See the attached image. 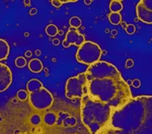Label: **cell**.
<instances>
[{
  "label": "cell",
  "instance_id": "5b68a950",
  "mask_svg": "<svg viewBox=\"0 0 152 134\" xmlns=\"http://www.w3.org/2000/svg\"><path fill=\"white\" fill-rule=\"evenodd\" d=\"M28 101L31 107L35 108L36 110L45 111L53 105L54 97L52 93L43 86L39 89L29 92Z\"/></svg>",
  "mask_w": 152,
  "mask_h": 134
},
{
  "label": "cell",
  "instance_id": "6da1fadb",
  "mask_svg": "<svg viewBox=\"0 0 152 134\" xmlns=\"http://www.w3.org/2000/svg\"><path fill=\"white\" fill-rule=\"evenodd\" d=\"M86 95L119 110L131 100V90L119 70L107 62H97L84 72Z\"/></svg>",
  "mask_w": 152,
  "mask_h": 134
},
{
  "label": "cell",
  "instance_id": "9c48e42d",
  "mask_svg": "<svg viewBox=\"0 0 152 134\" xmlns=\"http://www.w3.org/2000/svg\"><path fill=\"white\" fill-rule=\"evenodd\" d=\"M12 83V73L8 66L0 63V92H4Z\"/></svg>",
  "mask_w": 152,
  "mask_h": 134
},
{
  "label": "cell",
  "instance_id": "ac0fdd59",
  "mask_svg": "<svg viewBox=\"0 0 152 134\" xmlns=\"http://www.w3.org/2000/svg\"><path fill=\"white\" fill-rule=\"evenodd\" d=\"M14 63H15V66H16V67H18V68H23L24 66L26 65V58H23V57H18L15 61H14Z\"/></svg>",
  "mask_w": 152,
  "mask_h": 134
},
{
  "label": "cell",
  "instance_id": "7a4b0ae2",
  "mask_svg": "<svg viewBox=\"0 0 152 134\" xmlns=\"http://www.w3.org/2000/svg\"><path fill=\"white\" fill-rule=\"evenodd\" d=\"M112 127L116 134H152V96L135 97L114 111Z\"/></svg>",
  "mask_w": 152,
  "mask_h": 134
},
{
  "label": "cell",
  "instance_id": "5bb4252c",
  "mask_svg": "<svg viewBox=\"0 0 152 134\" xmlns=\"http://www.w3.org/2000/svg\"><path fill=\"white\" fill-rule=\"evenodd\" d=\"M110 9H111L112 12H120L123 9V3L121 1L114 0L110 3Z\"/></svg>",
  "mask_w": 152,
  "mask_h": 134
},
{
  "label": "cell",
  "instance_id": "8fae6325",
  "mask_svg": "<svg viewBox=\"0 0 152 134\" xmlns=\"http://www.w3.org/2000/svg\"><path fill=\"white\" fill-rule=\"evenodd\" d=\"M42 119H43V122L46 125L53 126L57 122V115L55 113H53V112H47L45 115L42 117Z\"/></svg>",
  "mask_w": 152,
  "mask_h": 134
},
{
  "label": "cell",
  "instance_id": "8992f818",
  "mask_svg": "<svg viewBox=\"0 0 152 134\" xmlns=\"http://www.w3.org/2000/svg\"><path fill=\"white\" fill-rule=\"evenodd\" d=\"M86 80L84 72L69 78L65 85V95L68 99H82L86 96Z\"/></svg>",
  "mask_w": 152,
  "mask_h": 134
},
{
  "label": "cell",
  "instance_id": "3957f363",
  "mask_svg": "<svg viewBox=\"0 0 152 134\" xmlns=\"http://www.w3.org/2000/svg\"><path fill=\"white\" fill-rule=\"evenodd\" d=\"M113 114L112 107L87 95L80 99V120L89 134H99L111 128Z\"/></svg>",
  "mask_w": 152,
  "mask_h": 134
},
{
  "label": "cell",
  "instance_id": "30bf717a",
  "mask_svg": "<svg viewBox=\"0 0 152 134\" xmlns=\"http://www.w3.org/2000/svg\"><path fill=\"white\" fill-rule=\"evenodd\" d=\"M9 52H10V48L7 41L0 38V61L6 60L9 55Z\"/></svg>",
  "mask_w": 152,
  "mask_h": 134
},
{
  "label": "cell",
  "instance_id": "7402d4cb",
  "mask_svg": "<svg viewBox=\"0 0 152 134\" xmlns=\"http://www.w3.org/2000/svg\"><path fill=\"white\" fill-rule=\"evenodd\" d=\"M55 40V41H54V43H55V45L57 43V45H58V40Z\"/></svg>",
  "mask_w": 152,
  "mask_h": 134
},
{
  "label": "cell",
  "instance_id": "ffe728a7",
  "mask_svg": "<svg viewBox=\"0 0 152 134\" xmlns=\"http://www.w3.org/2000/svg\"><path fill=\"white\" fill-rule=\"evenodd\" d=\"M64 3H66V2H64V1H59V0H57V1H56V0H52V1H51V4H52L53 6H55L56 8H60V7L62 6Z\"/></svg>",
  "mask_w": 152,
  "mask_h": 134
},
{
  "label": "cell",
  "instance_id": "7c38bea8",
  "mask_svg": "<svg viewBox=\"0 0 152 134\" xmlns=\"http://www.w3.org/2000/svg\"><path fill=\"white\" fill-rule=\"evenodd\" d=\"M28 69L33 73H40L43 70V63L39 58H33L28 63Z\"/></svg>",
  "mask_w": 152,
  "mask_h": 134
},
{
  "label": "cell",
  "instance_id": "2e32d148",
  "mask_svg": "<svg viewBox=\"0 0 152 134\" xmlns=\"http://www.w3.org/2000/svg\"><path fill=\"white\" fill-rule=\"evenodd\" d=\"M29 122L34 126H39L43 122V119H42L41 115H39V114H34V115L31 117V119H29Z\"/></svg>",
  "mask_w": 152,
  "mask_h": 134
},
{
  "label": "cell",
  "instance_id": "9a60e30c",
  "mask_svg": "<svg viewBox=\"0 0 152 134\" xmlns=\"http://www.w3.org/2000/svg\"><path fill=\"white\" fill-rule=\"evenodd\" d=\"M59 29L55 24H49V25L46 27V33L49 35V36H54L58 33Z\"/></svg>",
  "mask_w": 152,
  "mask_h": 134
},
{
  "label": "cell",
  "instance_id": "4fadbf2b",
  "mask_svg": "<svg viewBox=\"0 0 152 134\" xmlns=\"http://www.w3.org/2000/svg\"><path fill=\"white\" fill-rule=\"evenodd\" d=\"M110 22L115 25H118L122 22V15L119 12H111V14L109 15Z\"/></svg>",
  "mask_w": 152,
  "mask_h": 134
},
{
  "label": "cell",
  "instance_id": "d6986e66",
  "mask_svg": "<svg viewBox=\"0 0 152 134\" xmlns=\"http://www.w3.org/2000/svg\"><path fill=\"white\" fill-rule=\"evenodd\" d=\"M18 99L20 101H24V100L28 99V93L24 90H20L18 92Z\"/></svg>",
  "mask_w": 152,
  "mask_h": 134
},
{
  "label": "cell",
  "instance_id": "44dd1931",
  "mask_svg": "<svg viewBox=\"0 0 152 134\" xmlns=\"http://www.w3.org/2000/svg\"><path fill=\"white\" fill-rule=\"evenodd\" d=\"M99 134H116V133H115V130L113 129V127H111V128H107V129H105V130L102 131V132Z\"/></svg>",
  "mask_w": 152,
  "mask_h": 134
},
{
  "label": "cell",
  "instance_id": "ba28073f",
  "mask_svg": "<svg viewBox=\"0 0 152 134\" xmlns=\"http://www.w3.org/2000/svg\"><path fill=\"white\" fill-rule=\"evenodd\" d=\"M85 41V38L81 33H79V31L77 29L70 28L67 31L65 36V40H63V47L65 48H69L70 45H74L77 47H80L83 43Z\"/></svg>",
  "mask_w": 152,
  "mask_h": 134
},
{
  "label": "cell",
  "instance_id": "52a82bcc",
  "mask_svg": "<svg viewBox=\"0 0 152 134\" xmlns=\"http://www.w3.org/2000/svg\"><path fill=\"white\" fill-rule=\"evenodd\" d=\"M136 15L139 20L152 24V0H141L136 5Z\"/></svg>",
  "mask_w": 152,
  "mask_h": 134
},
{
  "label": "cell",
  "instance_id": "603a6c76",
  "mask_svg": "<svg viewBox=\"0 0 152 134\" xmlns=\"http://www.w3.org/2000/svg\"><path fill=\"white\" fill-rule=\"evenodd\" d=\"M26 134H28V133H26ZM34 134H38V133H34Z\"/></svg>",
  "mask_w": 152,
  "mask_h": 134
},
{
  "label": "cell",
  "instance_id": "277c9868",
  "mask_svg": "<svg viewBox=\"0 0 152 134\" xmlns=\"http://www.w3.org/2000/svg\"><path fill=\"white\" fill-rule=\"evenodd\" d=\"M102 50L97 43L90 40H85L79 47L76 53V60L78 63L87 65L88 67L99 62Z\"/></svg>",
  "mask_w": 152,
  "mask_h": 134
},
{
  "label": "cell",
  "instance_id": "e0dca14e",
  "mask_svg": "<svg viewBox=\"0 0 152 134\" xmlns=\"http://www.w3.org/2000/svg\"><path fill=\"white\" fill-rule=\"evenodd\" d=\"M69 23L71 25V28H78L80 25H81V19H80L79 17H77V16H73V17L70 18L69 20Z\"/></svg>",
  "mask_w": 152,
  "mask_h": 134
}]
</instances>
